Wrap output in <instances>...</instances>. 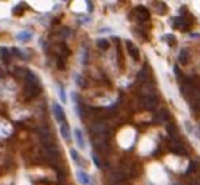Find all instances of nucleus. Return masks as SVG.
I'll return each instance as SVG.
<instances>
[{
  "instance_id": "nucleus-24",
  "label": "nucleus",
  "mask_w": 200,
  "mask_h": 185,
  "mask_svg": "<svg viewBox=\"0 0 200 185\" xmlns=\"http://www.w3.org/2000/svg\"><path fill=\"white\" fill-rule=\"evenodd\" d=\"M134 33L135 34H136V37H138V35H140V37L143 38V40H148V35H147V31H146V30H142L140 29V27H139V29H134Z\"/></svg>"
},
{
  "instance_id": "nucleus-13",
  "label": "nucleus",
  "mask_w": 200,
  "mask_h": 185,
  "mask_svg": "<svg viewBox=\"0 0 200 185\" xmlns=\"http://www.w3.org/2000/svg\"><path fill=\"white\" fill-rule=\"evenodd\" d=\"M74 133H75V139H76V142H78V144H79V147L80 148H84L86 147V143H84V138H83V133H82V131L76 128V129L74 131Z\"/></svg>"
},
{
  "instance_id": "nucleus-4",
  "label": "nucleus",
  "mask_w": 200,
  "mask_h": 185,
  "mask_svg": "<svg viewBox=\"0 0 200 185\" xmlns=\"http://www.w3.org/2000/svg\"><path fill=\"white\" fill-rule=\"evenodd\" d=\"M169 120H170V113L166 108L157 110L154 117H152V121H154L155 124H165V123L169 121Z\"/></svg>"
},
{
  "instance_id": "nucleus-22",
  "label": "nucleus",
  "mask_w": 200,
  "mask_h": 185,
  "mask_svg": "<svg viewBox=\"0 0 200 185\" xmlns=\"http://www.w3.org/2000/svg\"><path fill=\"white\" fill-rule=\"evenodd\" d=\"M97 45H98V48L99 49H102V51H106V49L109 48V41L108 40H103V38H101V40H98L97 41Z\"/></svg>"
},
{
  "instance_id": "nucleus-30",
  "label": "nucleus",
  "mask_w": 200,
  "mask_h": 185,
  "mask_svg": "<svg viewBox=\"0 0 200 185\" xmlns=\"http://www.w3.org/2000/svg\"><path fill=\"white\" fill-rule=\"evenodd\" d=\"M11 53H14V55H15V56H18V57H19V59H23V53L20 52V51H18L16 48H14L12 51H11Z\"/></svg>"
},
{
  "instance_id": "nucleus-21",
  "label": "nucleus",
  "mask_w": 200,
  "mask_h": 185,
  "mask_svg": "<svg viewBox=\"0 0 200 185\" xmlns=\"http://www.w3.org/2000/svg\"><path fill=\"white\" fill-rule=\"evenodd\" d=\"M0 59H3L6 63H8L10 60V51L6 48H0Z\"/></svg>"
},
{
  "instance_id": "nucleus-11",
  "label": "nucleus",
  "mask_w": 200,
  "mask_h": 185,
  "mask_svg": "<svg viewBox=\"0 0 200 185\" xmlns=\"http://www.w3.org/2000/svg\"><path fill=\"white\" fill-rule=\"evenodd\" d=\"M150 67H147V64H144V67L140 70V72L138 74V80L142 82V83H146V82H148V70Z\"/></svg>"
},
{
  "instance_id": "nucleus-20",
  "label": "nucleus",
  "mask_w": 200,
  "mask_h": 185,
  "mask_svg": "<svg viewBox=\"0 0 200 185\" xmlns=\"http://www.w3.org/2000/svg\"><path fill=\"white\" fill-rule=\"evenodd\" d=\"M30 38H31V33H30V31H20V33L18 34V40H19V41L27 42Z\"/></svg>"
},
{
  "instance_id": "nucleus-34",
  "label": "nucleus",
  "mask_w": 200,
  "mask_h": 185,
  "mask_svg": "<svg viewBox=\"0 0 200 185\" xmlns=\"http://www.w3.org/2000/svg\"><path fill=\"white\" fill-rule=\"evenodd\" d=\"M189 185H200V180H198V178H193L189 183Z\"/></svg>"
},
{
  "instance_id": "nucleus-1",
  "label": "nucleus",
  "mask_w": 200,
  "mask_h": 185,
  "mask_svg": "<svg viewBox=\"0 0 200 185\" xmlns=\"http://www.w3.org/2000/svg\"><path fill=\"white\" fill-rule=\"evenodd\" d=\"M140 106L146 110H151L157 112L158 108V95L157 94H150V95H142L140 98Z\"/></svg>"
},
{
  "instance_id": "nucleus-35",
  "label": "nucleus",
  "mask_w": 200,
  "mask_h": 185,
  "mask_svg": "<svg viewBox=\"0 0 200 185\" xmlns=\"http://www.w3.org/2000/svg\"><path fill=\"white\" fill-rule=\"evenodd\" d=\"M87 8H89V11H93V4H91V2H87Z\"/></svg>"
},
{
  "instance_id": "nucleus-15",
  "label": "nucleus",
  "mask_w": 200,
  "mask_h": 185,
  "mask_svg": "<svg viewBox=\"0 0 200 185\" xmlns=\"http://www.w3.org/2000/svg\"><path fill=\"white\" fill-rule=\"evenodd\" d=\"M57 53H59V57L66 59L67 56L70 55V49L67 48L66 44H60L59 46H57Z\"/></svg>"
},
{
  "instance_id": "nucleus-3",
  "label": "nucleus",
  "mask_w": 200,
  "mask_h": 185,
  "mask_svg": "<svg viewBox=\"0 0 200 185\" xmlns=\"http://www.w3.org/2000/svg\"><path fill=\"white\" fill-rule=\"evenodd\" d=\"M192 22H193V20H191L188 16L187 18L178 16V18H174V19H173V23H174L173 26L176 27V29H178V30L187 31V30H189V27H191V26H193Z\"/></svg>"
},
{
  "instance_id": "nucleus-36",
  "label": "nucleus",
  "mask_w": 200,
  "mask_h": 185,
  "mask_svg": "<svg viewBox=\"0 0 200 185\" xmlns=\"http://www.w3.org/2000/svg\"><path fill=\"white\" fill-rule=\"evenodd\" d=\"M6 75V72H4V70H3L2 68V67H0V78H3V76H4Z\"/></svg>"
},
{
  "instance_id": "nucleus-16",
  "label": "nucleus",
  "mask_w": 200,
  "mask_h": 185,
  "mask_svg": "<svg viewBox=\"0 0 200 185\" xmlns=\"http://www.w3.org/2000/svg\"><path fill=\"white\" fill-rule=\"evenodd\" d=\"M191 109L193 110L195 113H199L200 112V95H198V97H195V98H192L191 99Z\"/></svg>"
},
{
  "instance_id": "nucleus-25",
  "label": "nucleus",
  "mask_w": 200,
  "mask_h": 185,
  "mask_svg": "<svg viewBox=\"0 0 200 185\" xmlns=\"http://www.w3.org/2000/svg\"><path fill=\"white\" fill-rule=\"evenodd\" d=\"M165 40L167 41V44H169L170 46H176L177 45V40H176V37H174L173 34H166Z\"/></svg>"
},
{
  "instance_id": "nucleus-29",
  "label": "nucleus",
  "mask_w": 200,
  "mask_h": 185,
  "mask_svg": "<svg viewBox=\"0 0 200 185\" xmlns=\"http://www.w3.org/2000/svg\"><path fill=\"white\" fill-rule=\"evenodd\" d=\"M60 37H61V38H67V37H68V35H70V29H67V27H64V29H61V30H60Z\"/></svg>"
},
{
  "instance_id": "nucleus-27",
  "label": "nucleus",
  "mask_w": 200,
  "mask_h": 185,
  "mask_svg": "<svg viewBox=\"0 0 200 185\" xmlns=\"http://www.w3.org/2000/svg\"><path fill=\"white\" fill-rule=\"evenodd\" d=\"M56 64H57V68H59V70H64V68H66V64H64V59H61V57H57V59H56Z\"/></svg>"
},
{
  "instance_id": "nucleus-14",
  "label": "nucleus",
  "mask_w": 200,
  "mask_h": 185,
  "mask_svg": "<svg viewBox=\"0 0 200 185\" xmlns=\"http://www.w3.org/2000/svg\"><path fill=\"white\" fill-rule=\"evenodd\" d=\"M199 170H200V162L199 161H191V162H189L188 169H187V174L198 173Z\"/></svg>"
},
{
  "instance_id": "nucleus-32",
  "label": "nucleus",
  "mask_w": 200,
  "mask_h": 185,
  "mask_svg": "<svg viewBox=\"0 0 200 185\" xmlns=\"http://www.w3.org/2000/svg\"><path fill=\"white\" fill-rule=\"evenodd\" d=\"M173 68H174V72H176V75H177L178 78H183V74L180 72V68H178V65H174Z\"/></svg>"
},
{
  "instance_id": "nucleus-23",
  "label": "nucleus",
  "mask_w": 200,
  "mask_h": 185,
  "mask_svg": "<svg viewBox=\"0 0 200 185\" xmlns=\"http://www.w3.org/2000/svg\"><path fill=\"white\" fill-rule=\"evenodd\" d=\"M71 155H72V159L78 163V165H84V161H83V159H80L79 154H78L75 150H71Z\"/></svg>"
},
{
  "instance_id": "nucleus-31",
  "label": "nucleus",
  "mask_w": 200,
  "mask_h": 185,
  "mask_svg": "<svg viewBox=\"0 0 200 185\" xmlns=\"http://www.w3.org/2000/svg\"><path fill=\"white\" fill-rule=\"evenodd\" d=\"M60 97H61L63 102H67V98H66V94H64V88L60 86Z\"/></svg>"
},
{
  "instance_id": "nucleus-9",
  "label": "nucleus",
  "mask_w": 200,
  "mask_h": 185,
  "mask_svg": "<svg viewBox=\"0 0 200 185\" xmlns=\"http://www.w3.org/2000/svg\"><path fill=\"white\" fill-rule=\"evenodd\" d=\"M125 45H127V49H128V53H130V56L135 60V61H138V60H139V56H140V55H139L138 46H135L131 41H125Z\"/></svg>"
},
{
  "instance_id": "nucleus-7",
  "label": "nucleus",
  "mask_w": 200,
  "mask_h": 185,
  "mask_svg": "<svg viewBox=\"0 0 200 185\" xmlns=\"http://www.w3.org/2000/svg\"><path fill=\"white\" fill-rule=\"evenodd\" d=\"M125 180H127V176L121 172V170L113 172L109 176V181H110V184L112 185H121V184L125 183Z\"/></svg>"
},
{
  "instance_id": "nucleus-39",
  "label": "nucleus",
  "mask_w": 200,
  "mask_h": 185,
  "mask_svg": "<svg viewBox=\"0 0 200 185\" xmlns=\"http://www.w3.org/2000/svg\"><path fill=\"white\" fill-rule=\"evenodd\" d=\"M121 185H124V184H121Z\"/></svg>"
},
{
  "instance_id": "nucleus-26",
  "label": "nucleus",
  "mask_w": 200,
  "mask_h": 185,
  "mask_svg": "<svg viewBox=\"0 0 200 185\" xmlns=\"http://www.w3.org/2000/svg\"><path fill=\"white\" fill-rule=\"evenodd\" d=\"M12 12L15 14V15H18V16L22 15V14H23V4H18V6H15V7L12 8Z\"/></svg>"
},
{
  "instance_id": "nucleus-18",
  "label": "nucleus",
  "mask_w": 200,
  "mask_h": 185,
  "mask_svg": "<svg viewBox=\"0 0 200 185\" xmlns=\"http://www.w3.org/2000/svg\"><path fill=\"white\" fill-rule=\"evenodd\" d=\"M76 176H78V180H79L83 185H90V177H89L84 172H78Z\"/></svg>"
},
{
  "instance_id": "nucleus-17",
  "label": "nucleus",
  "mask_w": 200,
  "mask_h": 185,
  "mask_svg": "<svg viewBox=\"0 0 200 185\" xmlns=\"http://www.w3.org/2000/svg\"><path fill=\"white\" fill-rule=\"evenodd\" d=\"M61 135H63V138L66 139L67 142H70L71 140V133H70V125L67 123H63L61 124Z\"/></svg>"
},
{
  "instance_id": "nucleus-33",
  "label": "nucleus",
  "mask_w": 200,
  "mask_h": 185,
  "mask_svg": "<svg viewBox=\"0 0 200 185\" xmlns=\"http://www.w3.org/2000/svg\"><path fill=\"white\" fill-rule=\"evenodd\" d=\"M76 83L79 84V86H82V87L84 86V84H83V82H82V76H80V75H76Z\"/></svg>"
},
{
  "instance_id": "nucleus-6",
  "label": "nucleus",
  "mask_w": 200,
  "mask_h": 185,
  "mask_svg": "<svg viewBox=\"0 0 200 185\" xmlns=\"http://www.w3.org/2000/svg\"><path fill=\"white\" fill-rule=\"evenodd\" d=\"M135 16H136V19L139 20V22H142V23H144V22H147V20L150 19V11L146 7H143V6H138L136 8H135Z\"/></svg>"
},
{
  "instance_id": "nucleus-10",
  "label": "nucleus",
  "mask_w": 200,
  "mask_h": 185,
  "mask_svg": "<svg viewBox=\"0 0 200 185\" xmlns=\"http://www.w3.org/2000/svg\"><path fill=\"white\" fill-rule=\"evenodd\" d=\"M178 61H180L181 65H187L189 61V52L187 48H181L180 53H178Z\"/></svg>"
},
{
  "instance_id": "nucleus-2",
  "label": "nucleus",
  "mask_w": 200,
  "mask_h": 185,
  "mask_svg": "<svg viewBox=\"0 0 200 185\" xmlns=\"http://www.w3.org/2000/svg\"><path fill=\"white\" fill-rule=\"evenodd\" d=\"M40 92H41L40 82H26V87L23 90L25 99H31V98L37 97Z\"/></svg>"
},
{
  "instance_id": "nucleus-19",
  "label": "nucleus",
  "mask_w": 200,
  "mask_h": 185,
  "mask_svg": "<svg viewBox=\"0 0 200 185\" xmlns=\"http://www.w3.org/2000/svg\"><path fill=\"white\" fill-rule=\"evenodd\" d=\"M155 8L161 15H165L166 11H167V6L163 2H155Z\"/></svg>"
},
{
  "instance_id": "nucleus-5",
  "label": "nucleus",
  "mask_w": 200,
  "mask_h": 185,
  "mask_svg": "<svg viewBox=\"0 0 200 185\" xmlns=\"http://www.w3.org/2000/svg\"><path fill=\"white\" fill-rule=\"evenodd\" d=\"M169 150L171 152H174V154L177 155H183V156H187L188 155V150L185 148V146L181 143V142H171L169 140Z\"/></svg>"
},
{
  "instance_id": "nucleus-37",
  "label": "nucleus",
  "mask_w": 200,
  "mask_h": 185,
  "mask_svg": "<svg viewBox=\"0 0 200 185\" xmlns=\"http://www.w3.org/2000/svg\"><path fill=\"white\" fill-rule=\"evenodd\" d=\"M191 37H195V38H198V37H200V34H199V33H193V34H191Z\"/></svg>"
},
{
  "instance_id": "nucleus-12",
  "label": "nucleus",
  "mask_w": 200,
  "mask_h": 185,
  "mask_svg": "<svg viewBox=\"0 0 200 185\" xmlns=\"http://www.w3.org/2000/svg\"><path fill=\"white\" fill-rule=\"evenodd\" d=\"M29 74V70L26 68H22V67H15L14 68V76L18 78V79H26Z\"/></svg>"
},
{
  "instance_id": "nucleus-8",
  "label": "nucleus",
  "mask_w": 200,
  "mask_h": 185,
  "mask_svg": "<svg viewBox=\"0 0 200 185\" xmlns=\"http://www.w3.org/2000/svg\"><path fill=\"white\" fill-rule=\"evenodd\" d=\"M53 115H55L56 117V121L57 123H66V113H64V110L63 108L60 106L59 104H53Z\"/></svg>"
},
{
  "instance_id": "nucleus-28",
  "label": "nucleus",
  "mask_w": 200,
  "mask_h": 185,
  "mask_svg": "<svg viewBox=\"0 0 200 185\" xmlns=\"http://www.w3.org/2000/svg\"><path fill=\"white\" fill-rule=\"evenodd\" d=\"M93 161L95 162V165H97V168H102V163H101V159L98 158V155L95 154V152H93Z\"/></svg>"
},
{
  "instance_id": "nucleus-38",
  "label": "nucleus",
  "mask_w": 200,
  "mask_h": 185,
  "mask_svg": "<svg viewBox=\"0 0 200 185\" xmlns=\"http://www.w3.org/2000/svg\"><path fill=\"white\" fill-rule=\"evenodd\" d=\"M173 185H178V184H173Z\"/></svg>"
}]
</instances>
